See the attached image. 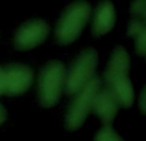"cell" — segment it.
Masks as SVG:
<instances>
[{"instance_id":"cell-1","label":"cell","mask_w":146,"mask_h":141,"mask_svg":"<svg viewBox=\"0 0 146 141\" xmlns=\"http://www.w3.org/2000/svg\"><path fill=\"white\" fill-rule=\"evenodd\" d=\"M129 64L131 59L126 49L118 46L114 49L105 72V82L108 88L115 95L119 105L123 108H131L135 101L133 86L128 76Z\"/></svg>"},{"instance_id":"cell-2","label":"cell","mask_w":146,"mask_h":141,"mask_svg":"<svg viewBox=\"0 0 146 141\" xmlns=\"http://www.w3.org/2000/svg\"><path fill=\"white\" fill-rule=\"evenodd\" d=\"M91 8L83 0L71 4L63 13L56 26V40L62 45L71 44L81 35L83 27L90 18Z\"/></svg>"},{"instance_id":"cell-3","label":"cell","mask_w":146,"mask_h":141,"mask_svg":"<svg viewBox=\"0 0 146 141\" xmlns=\"http://www.w3.org/2000/svg\"><path fill=\"white\" fill-rule=\"evenodd\" d=\"M66 69L58 61L48 63L40 72L38 77V100L44 108L56 105L64 90Z\"/></svg>"},{"instance_id":"cell-4","label":"cell","mask_w":146,"mask_h":141,"mask_svg":"<svg viewBox=\"0 0 146 141\" xmlns=\"http://www.w3.org/2000/svg\"><path fill=\"white\" fill-rule=\"evenodd\" d=\"M101 88V80L94 77L83 88L74 94V99L69 105L66 117V127L69 131H76L85 123L87 116L92 110V104L98 91Z\"/></svg>"},{"instance_id":"cell-5","label":"cell","mask_w":146,"mask_h":141,"mask_svg":"<svg viewBox=\"0 0 146 141\" xmlns=\"http://www.w3.org/2000/svg\"><path fill=\"white\" fill-rule=\"evenodd\" d=\"M98 66V53L87 49L78 55L73 62L69 70L64 77V91L68 95H74L83 88L94 77Z\"/></svg>"},{"instance_id":"cell-6","label":"cell","mask_w":146,"mask_h":141,"mask_svg":"<svg viewBox=\"0 0 146 141\" xmlns=\"http://www.w3.org/2000/svg\"><path fill=\"white\" fill-rule=\"evenodd\" d=\"M49 35V26L40 19L26 22L14 35V46L18 50H30L42 44Z\"/></svg>"},{"instance_id":"cell-7","label":"cell","mask_w":146,"mask_h":141,"mask_svg":"<svg viewBox=\"0 0 146 141\" xmlns=\"http://www.w3.org/2000/svg\"><path fill=\"white\" fill-rule=\"evenodd\" d=\"M5 73V95L15 96L25 94L31 87L33 78L32 70L27 66L10 64L4 68Z\"/></svg>"},{"instance_id":"cell-8","label":"cell","mask_w":146,"mask_h":141,"mask_svg":"<svg viewBox=\"0 0 146 141\" xmlns=\"http://www.w3.org/2000/svg\"><path fill=\"white\" fill-rule=\"evenodd\" d=\"M119 108L121 105H119V101L117 100L115 95L106 87L100 88L98 91L91 112H94L104 124H111L118 114Z\"/></svg>"},{"instance_id":"cell-9","label":"cell","mask_w":146,"mask_h":141,"mask_svg":"<svg viewBox=\"0 0 146 141\" xmlns=\"http://www.w3.org/2000/svg\"><path fill=\"white\" fill-rule=\"evenodd\" d=\"M115 23V9L109 0H103L96 8L92 23V33L101 36L108 33Z\"/></svg>"},{"instance_id":"cell-10","label":"cell","mask_w":146,"mask_h":141,"mask_svg":"<svg viewBox=\"0 0 146 141\" xmlns=\"http://www.w3.org/2000/svg\"><path fill=\"white\" fill-rule=\"evenodd\" d=\"M95 141H124L113 130L111 124H104L95 136Z\"/></svg>"},{"instance_id":"cell-11","label":"cell","mask_w":146,"mask_h":141,"mask_svg":"<svg viewBox=\"0 0 146 141\" xmlns=\"http://www.w3.org/2000/svg\"><path fill=\"white\" fill-rule=\"evenodd\" d=\"M131 12L139 19H144L146 17V5H145V0H135L132 3L131 7Z\"/></svg>"},{"instance_id":"cell-12","label":"cell","mask_w":146,"mask_h":141,"mask_svg":"<svg viewBox=\"0 0 146 141\" xmlns=\"http://www.w3.org/2000/svg\"><path fill=\"white\" fill-rule=\"evenodd\" d=\"M135 41H136V49L137 53L140 55H144L146 50V28L141 30L136 36H135Z\"/></svg>"},{"instance_id":"cell-13","label":"cell","mask_w":146,"mask_h":141,"mask_svg":"<svg viewBox=\"0 0 146 141\" xmlns=\"http://www.w3.org/2000/svg\"><path fill=\"white\" fill-rule=\"evenodd\" d=\"M5 95V73L4 68L0 67V96Z\"/></svg>"},{"instance_id":"cell-14","label":"cell","mask_w":146,"mask_h":141,"mask_svg":"<svg viewBox=\"0 0 146 141\" xmlns=\"http://www.w3.org/2000/svg\"><path fill=\"white\" fill-rule=\"evenodd\" d=\"M5 118H7V110H5V108L0 104V124L4 123Z\"/></svg>"},{"instance_id":"cell-15","label":"cell","mask_w":146,"mask_h":141,"mask_svg":"<svg viewBox=\"0 0 146 141\" xmlns=\"http://www.w3.org/2000/svg\"><path fill=\"white\" fill-rule=\"evenodd\" d=\"M140 108H141V112L145 113L146 106H145V90L141 92V98H140Z\"/></svg>"}]
</instances>
